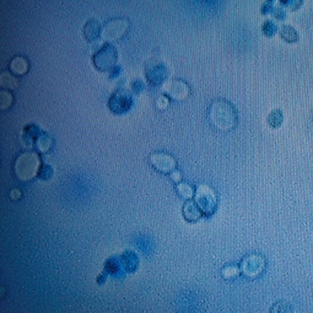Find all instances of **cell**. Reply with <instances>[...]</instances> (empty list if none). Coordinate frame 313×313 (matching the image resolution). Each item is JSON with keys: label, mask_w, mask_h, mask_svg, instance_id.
<instances>
[{"label": "cell", "mask_w": 313, "mask_h": 313, "mask_svg": "<svg viewBox=\"0 0 313 313\" xmlns=\"http://www.w3.org/2000/svg\"><path fill=\"white\" fill-rule=\"evenodd\" d=\"M210 119L215 128L222 132L230 131L236 125L237 115L235 108L225 99L212 103L209 112Z\"/></svg>", "instance_id": "obj_1"}, {"label": "cell", "mask_w": 313, "mask_h": 313, "mask_svg": "<svg viewBox=\"0 0 313 313\" xmlns=\"http://www.w3.org/2000/svg\"><path fill=\"white\" fill-rule=\"evenodd\" d=\"M128 29V23L125 20H114L105 25L102 31V37L106 40H116L121 38Z\"/></svg>", "instance_id": "obj_2"}, {"label": "cell", "mask_w": 313, "mask_h": 313, "mask_svg": "<svg viewBox=\"0 0 313 313\" xmlns=\"http://www.w3.org/2000/svg\"><path fill=\"white\" fill-rule=\"evenodd\" d=\"M197 200L200 207L206 214L213 212L215 206V196L212 189L206 185H201L197 191Z\"/></svg>", "instance_id": "obj_3"}, {"label": "cell", "mask_w": 313, "mask_h": 313, "mask_svg": "<svg viewBox=\"0 0 313 313\" xmlns=\"http://www.w3.org/2000/svg\"><path fill=\"white\" fill-rule=\"evenodd\" d=\"M164 90L172 98L181 99L187 96L189 89L186 84L181 81H172L165 84Z\"/></svg>", "instance_id": "obj_4"}, {"label": "cell", "mask_w": 313, "mask_h": 313, "mask_svg": "<svg viewBox=\"0 0 313 313\" xmlns=\"http://www.w3.org/2000/svg\"><path fill=\"white\" fill-rule=\"evenodd\" d=\"M151 161L153 165L157 169L164 172L170 171L176 166V162L173 159L171 158L170 155H165V154H155L152 155Z\"/></svg>", "instance_id": "obj_5"}, {"label": "cell", "mask_w": 313, "mask_h": 313, "mask_svg": "<svg viewBox=\"0 0 313 313\" xmlns=\"http://www.w3.org/2000/svg\"><path fill=\"white\" fill-rule=\"evenodd\" d=\"M263 259L258 257H251L243 263V271L247 276H256L263 269Z\"/></svg>", "instance_id": "obj_6"}, {"label": "cell", "mask_w": 313, "mask_h": 313, "mask_svg": "<svg viewBox=\"0 0 313 313\" xmlns=\"http://www.w3.org/2000/svg\"><path fill=\"white\" fill-rule=\"evenodd\" d=\"M10 69L15 75H24L28 71V69H29L27 60L24 59V58H22V57L15 58L11 61Z\"/></svg>", "instance_id": "obj_7"}, {"label": "cell", "mask_w": 313, "mask_h": 313, "mask_svg": "<svg viewBox=\"0 0 313 313\" xmlns=\"http://www.w3.org/2000/svg\"><path fill=\"white\" fill-rule=\"evenodd\" d=\"M0 84L5 89L14 90L18 86V81L14 75L8 72H4L0 76Z\"/></svg>", "instance_id": "obj_8"}, {"label": "cell", "mask_w": 313, "mask_h": 313, "mask_svg": "<svg viewBox=\"0 0 313 313\" xmlns=\"http://www.w3.org/2000/svg\"><path fill=\"white\" fill-rule=\"evenodd\" d=\"M280 35L286 41L289 42V43H295L298 40L297 32L296 31L295 29H293L288 25H285L281 28Z\"/></svg>", "instance_id": "obj_9"}, {"label": "cell", "mask_w": 313, "mask_h": 313, "mask_svg": "<svg viewBox=\"0 0 313 313\" xmlns=\"http://www.w3.org/2000/svg\"><path fill=\"white\" fill-rule=\"evenodd\" d=\"M1 98H0V101H1V109L2 110H7L9 109L13 103V96L9 91L7 90H3L1 91Z\"/></svg>", "instance_id": "obj_10"}, {"label": "cell", "mask_w": 313, "mask_h": 313, "mask_svg": "<svg viewBox=\"0 0 313 313\" xmlns=\"http://www.w3.org/2000/svg\"><path fill=\"white\" fill-rule=\"evenodd\" d=\"M179 191H181L183 196H185V197L187 198H190L192 196V189H191L190 186L188 185H185V184H181V185H179Z\"/></svg>", "instance_id": "obj_11"}, {"label": "cell", "mask_w": 313, "mask_h": 313, "mask_svg": "<svg viewBox=\"0 0 313 313\" xmlns=\"http://www.w3.org/2000/svg\"><path fill=\"white\" fill-rule=\"evenodd\" d=\"M227 270L228 271H226V270L224 271V275H225L226 278H232V277L236 276L238 273V270L235 268V267H228V268H227Z\"/></svg>", "instance_id": "obj_12"}, {"label": "cell", "mask_w": 313, "mask_h": 313, "mask_svg": "<svg viewBox=\"0 0 313 313\" xmlns=\"http://www.w3.org/2000/svg\"><path fill=\"white\" fill-rule=\"evenodd\" d=\"M157 103H158L159 107L163 109V105L162 104H164V106L165 107L167 105V99L164 98V97H161V98L159 99Z\"/></svg>", "instance_id": "obj_13"}]
</instances>
